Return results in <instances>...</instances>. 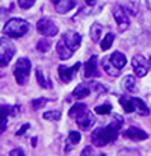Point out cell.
<instances>
[{
  "instance_id": "7",
  "label": "cell",
  "mask_w": 151,
  "mask_h": 156,
  "mask_svg": "<svg viewBox=\"0 0 151 156\" xmlns=\"http://www.w3.org/2000/svg\"><path fill=\"white\" fill-rule=\"evenodd\" d=\"M60 40L63 41V44H67L73 52H76L79 47H80V43H82V35L79 34V32H74V30H68V32H65L62 37H60Z\"/></svg>"
},
{
  "instance_id": "33",
  "label": "cell",
  "mask_w": 151,
  "mask_h": 156,
  "mask_svg": "<svg viewBox=\"0 0 151 156\" xmlns=\"http://www.w3.org/2000/svg\"><path fill=\"white\" fill-rule=\"evenodd\" d=\"M17 155H21V156H23V155H24V152H23L21 149H14V150L9 153V156H17Z\"/></svg>"
},
{
  "instance_id": "25",
  "label": "cell",
  "mask_w": 151,
  "mask_h": 156,
  "mask_svg": "<svg viewBox=\"0 0 151 156\" xmlns=\"http://www.w3.org/2000/svg\"><path fill=\"white\" fill-rule=\"evenodd\" d=\"M80 140H82L80 132L71 130V132L68 133V144H70V146H76V144H79V143H80Z\"/></svg>"
},
{
  "instance_id": "6",
  "label": "cell",
  "mask_w": 151,
  "mask_h": 156,
  "mask_svg": "<svg viewBox=\"0 0 151 156\" xmlns=\"http://www.w3.org/2000/svg\"><path fill=\"white\" fill-rule=\"evenodd\" d=\"M132 67H133L136 76H139V77H144V76L148 73V70H150L148 61H147L141 53L133 56V59H132Z\"/></svg>"
},
{
  "instance_id": "30",
  "label": "cell",
  "mask_w": 151,
  "mask_h": 156,
  "mask_svg": "<svg viewBox=\"0 0 151 156\" xmlns=\"http://www.w3.org/2000/svg\"><path fill=\"white\" fill-rule=\"evenodd\" d=\"M89 87H91V90L92 91H98V93H106V88L98 83V82H89Z\"/></svg>"
},
{
  "instance_id": "24",
  "label": "cell",
  "mask_w": 151,
  "mask_h": 156,
  "mask_svg": "<svg viewBox=\"0 0 151 156\" xmlns=\"http://www.w3.org/2000/svg\"><path fill=\"white\" fill-rule=\"evenodd\" d=\"M60 115H62L60 111H47V112H44L43 118L47 121H57V120H60Z\"/></svg>"
},
{
  "instance_id": "37",
  "label": "cell",
  "mask_w": 151,
  "mask_h": 156,
  "mask_svg": "<svg viewBox=\"0 0 151 156\" xmlns=\"http://www.w3.org/2000/svg\"><path fill=\"white\" fill-rule=\"evenodd\" d=\"M148 65H150V71H151V56H150V59H148Z\"/></svg>"
},
{
  "instance_id": "10",
  "label": "cell",
  "mask_w": 151,
  "mask_h": 156,
  "mask_svg": "<svg viewBox=\"0 0 151 156\" xmlns=\"http://www.w3.org/2000/svg\"><path fill=\"white\" fill-rule=\"evenodd\" d=\"M14 55H15V46L11 44V43H5V38H2V56H0L2 58V61H0L2 67H6L11 62Z\"/></svg>"
},
{
  "instance_id": "35",
  "label": "cell",
  "mask_w": 151,
  "mask_h": 156,
  "mask_svg": "<svg viewBox=\"0 0 151 156\" xmlns=\"http://www.w3.org/2000/svg\"><path fill=\"white\" fill-rule=\"evenodd\" d=\"M85 2H86V5H91V6H92V5H94L97 0H85Z\"/></svg>"
},
{
  "instance_id": "18",
  "label": "cell",
  "mask_w": 151,
  "mask_h": 156,
  "mask_svg": "<svg viewBox=\"0 0 151 156\" xmlns=\"http://www.w3.org/2000/svg\"><path fill=\"white\" fill-rule=\"evenodd\" d=\"M109 58H110V61H112V62L119 68V70H121V68H124V67H125V64H127V58H125L121 52H113Z\"/></svg>"
},
{
  "instance_id": "32",
  "label": "cell",
  "mask_w": 151,
  "mask_h": 156,
  "mask_svg": "<svg viewBox=\"0 0 151 156\" xmlns=\"http://www.w3.org/2000/svg\"><path fill=\"white\" fill-rule=\"evenodd\" d=\"M30 126H29V123H26V124H23L20 129H18V132H17V136H21V135H24V132L29 129Z\"/></svg>"
},
{
  "instance_id": "3",
  "label": "cell",
  "mask_w": 151,
  "mask_h": 156,
  "mask_svg": "<svg viewBox=\"0 0 151 156\" xmlns=\"http://www.w3.org/2000/svg\"><path fill=\"white\" fill-rule=\"evenodd\" d=\"M30 70H32V64L27 58H20L15 64L14 68V76L18 85H24L30 76Z\"/></svg>"
},
{
  "instance_id": "21",
  "label": "cell",
  "mask_w": 151,
  "mask_h": 156,
  "mask_svg": "<svg viewBox=\"0 0 151 156\" xmlns=\"http://www.w3.org/2000/svg\"><path fill=\"white\" fill-rule=\"evenodd\" d=\"M133 102H135V111H136L139 115H148V114H150V109H148V106L144 103L141 99H138V97H133Z\"/></svg>"
},
{
  "instance_id": "14",
  "label": "cell",
  "mask_w": 151,
  "mask_h": 156,
  "mask_svg": "<svg viewBox=\"0 0 151 156\" xmlns=\"http://www.w3.org/2000/svg\"><path fill=\"white\" fill-rule=\"evenodd\" d=\"M101 67H103V70L109 74V76H119V68L110 61V58L109 56H106V58H103L101 59Z\"/></svg>"
},
{
  "instance_id": "4",
  "label": "cell",
  "mask_w": 151,
  "mask_h": 156,
  "mask_svg": "<svg viewBox=\"0 0 151 156\" xmlns=\"http://www.w3.org/2000/svg\"><path fill=\"white\" fill-rule=\"evenodd\" d=\"M113 17H115V21L118 24V30L119 32H124L129 29L130 26V18H129V14H127V9L122 6V5H116L113 8Z\"/></svg>"
},
{
  "instance_id": "17",
  "label": "cell",
  "mask_w": 151,
  "mask_h": 156,
  "mask_svg": "<svg viewBox=\"0 0 151 156\" xmlns=\"http://www.w3.org/2000/svg\"><path fill=\"white\" fill-rule=\"evenodd\" d=\"M122 88L127 93H136L138 91V85H136V77L135 76H125L122 79Z\"/></svg>"
},
{
  "instance_id": "12",
  "label": "cell",
  "mask_w": 151,
  "mask_h": 156,
  "mask_svg": "<svg viewBox=\"0 0 151 156\" xmlns=\"http://www.w3.org/2000/svg\"><path fill=\"white\" fill-rule=\"evenodd\" d=\"M124 136L129 138V140H132V141H144V140L148 138V133L145 130L139 129V127H130V129L125 130Z\"/></svg>"
},
{
  "instance_id": "9",
  "label": "cell",
  "mask_w": 151,
  "mask_h": 156,
  "mask_svg": "<svg viewBox=\"0 0 151 156\" xmlns=\"http://www.w3.org/2000/svg\"><path fill=\"white\" fill-rule=\"evenodd\" d=\"M80 62H77V64H74L73 67H67V65H59V68H57V73H59V77H60V80L62 82H70L74 76H76V73H77V70L80 68Z\"/></svg>"
},
{
  "instance_id": "29",
  "label": "cell",
  "mask_w": 151,
  "mask_h": 156,
  "mask_svg": "<svg viewBox=\"0 0 151 156\" xmlns=\"http://www.w3.org/2000/svg\"><path fill=\"white\" fill-rule=\"evenodd\" d=\"M36 0H18V6L21 9H30L33 5H35Z\"/></svg>"
},
{
  "instance_id": "13",
  "label": "cell",
  "mask_w": 151,
  "mask_h": 156,
  "mask_svg": "<svg viewBox=\"0 0 151 156\" xmlns=\"http://www.w3.org/2000/svg\"><path fill=\"white\" fill-rule=\"evenodd\" d=\"M94 117L89 114V111H86V112H83L82 115H79L77 118H76V123H77V126L80 127V129H83V130H86V129H89L92 124H94Z\"/></svg>"
},
{
  "instance_id": "16",
  "label": "cell",
  "mask_w": 151,
  "mask_h": 156,
  "mask_svg": "<svg viewBox=\"0 0 151 156\" xmlns=\"http://www.w3.org/2000/svg\"><path fill=\"white\" fill-rule=\"evenodd\" d=\"M56 52H57V55H59L60 59H70V58L73 56V53H74L67 44H63L62 40L57 41V44H56Z\"/></svg>"
},
{
  "instance_id": "19",
  "label": "cell",
  "mask_w": 151,
  "mask_h": 156,
  "mask_svg": "<svg viewBox=\"0 0 151 156\" xmlns=\"http://www.w3.org/2000/svg\"><path fill=\"white\" fill-rule=\"evenodd\" d=\"M119 105L122 106V109L130 114L135 111V102H133V97H127V96H121L119 97Z\"/></svg>"
},
{
  "instance_id": "31",
  "label": "cell",
  "mask_w": 151,
  "mask_h": 156,
  "mask_svg": "<svg viewBox=\"0 0 151 156\" xmlns=\"http://www.w3.org/2000/svg\"><path fill=\"white\" fill-rule=\"evenodd\" d=\"M47 103V99H35V100H32V106H33V109H39V108H43L44 105Z\"/></svg>"
},
{
  "instance_id": "23",
  "label": "cell",
  "mask_w": 151,
  "mask_h": 156,
  "mask_svg": "<svg viewBox=\"0 0 151 156\" xmlns=\"http://www.w3.org/2000/svg\"><path fill=\"white\" fill-rule=\"evenodd\" d=\"M113 40H115V35H113V34H107V35H104L103 40H101V43H100L101 50H109V49L112 47Z\"/></svg>"
},
{
  "instance_id": "22",
  "label": "cell",
  "mask_w": 151,
  "mask_h": 156,
  "mask_svg": "<svg viewBox=\"0 0 151 156\" xmlns=\"http://www.w3.org/2000/svg\"><path fill=\"white\" fill-rule=\"evenodd\" d=\"M88 111V108H86V105H83V103H76L71 109H70V117H73V118H77L79 115H82L83 112H86Z\"/></svg>"
},
{
  "instance_id": "11",
  "label": "cell",
  "mask_w": 151,
  "mask_h": 156,
  "mask_svg": "<svg viewBox=\"0 0 151 156\" xmlns=\"http://www.w3.org/2000/svg\"><path fill=\"white\" fill-rule=\"evenodd\" d=\"M51 3L54 5V9L57 14H67L73 8L77 6L79 0H51Z\"/></svg>"
},
{
  "instance_id": "1",
  "label": "cell",
  "mask_w": 151,
  "mask_h": 156,
  "mask_svg": "<svg viewBox=\"0 0 151 156\" xmlns=\"http://www.w3.org/2000/svg\"><path fill=\"white\" fill-rule=\"evenodd\" d=\"M122 124H124L122 117L118 115V114H115L110 124H107L106 127H100V129H97V130L92 132V135H91L92 143L95 146H98V147L107 146L109 143H113L118 138V132L121 130Z\"/></svg>"
},
{
  "instance_id": "15",
  "label": "cell",
  "mask_w": 151,
  "mask_h": 156,
  "mask_svg": "<svg viewBox=\"0 0 151 156\" xmlns=\"http://www.w3.org/2000/svg\"><path fill=\"white\" fill-rule=\"evenodd\" d=\"M91 87H89V83H79L76 88H74V91H73V97L74 99H77V100H80V99H85V97H88L89 94H91Z\"/></svg>"
},
{
  "instance_id": "28",
  "label": "cell",
  "mask_w": 151,
  "mask_h": 156,
  "mask_svg": "<svg viewBox=\"0 0 151 156\" xmlns=\"http://www.w3.org/2000/svg\"><path fill=\"white\" fill-rule=\"evenodd\" d=\"M35 73H36V79H38V83H39L41 87H44V88H50V85H49L50 82H49V80H46V77H44L43 71H41V70L38 68V70H36Z\"/></svg>"
},
{
  "instance_id": "5",
  "label": "cell",
  "mask_w": 151,
  "mask_h": 156,
  "mask_svg": "<svg viewBox=\"0 0 151 156\" xmlns=\"http://www.w3.org/2000/svg\"><path fill=\"white\" fill-rule=\"evenodd\" d=\"M36 30H38L43 37H49V38L57 35V32H59L56 23H54L53 20H50V18H41V20H38V23H36Z\"/></svg>"
},
{
  "instance_id": "34",
  "label": "cell",
  "mask_w": 151,
  "mask_h": 156,
  "mask_svg": "<svg viewBox=\"0 0 151 156\" xmlns=\"http://www.w3.org/2000/svg\"><path fill=\"white\" fill-rule=\"evenodd\" d=\"M88 153H92V149H91V147H86V149L82 152V155H88Z\"/></svg>"
},
{
  "instance_id": "2",
  "label": "cell",
  "mask_w": 151,
  "mask_h": 156,
  "mask_svg": "<svg viewBox=\"0 0 151 156\" xmlns=\"http://www.w3.org/2000/svg\"><path fill=\"white\" fill-rule=\"evenodd\" d=\"M27 30H29V23L23 18H11L3 27L5 35L11 38H21L23 35L27 34Z\"/></svg>"
},
{
  "instance_id": "20",
  "label": "cell",
  "mask_w": 151,
  "mask_h": 156,
  "mask_svg": "<svg viewBox=\"0 0 151 156\" xmlns=\"http://www.w3.org/2000/svg\"><path fill=\"white\" fill-rule=\"evenodd\" d=\"M101 35H103V26L100 23H94L89 29V37L92 41H100Z\"/></svg>"
},
{
  "instance_id": "8",
  "label": "cell",
  "mask_w": 151,
  "mask_h": 156,
  "mask_svg": "<svg viewBox=\"0 0 151 156\" xmlns=\"http://www.w3.org/2000/svg\"><path fill=\"white\" fill-rule=\"evenodd\" d=\"M83 76L86 79H92V77H98L100 71H98V58L94 55L89 58V61L85 64V70H83Z\"/></svg>"
},
{
  "instance_id": "36",
  "label": "cell",
  "mask_w": 151,
  "mask_h": 156,
  "mask_svg": "<svg viewBox=\"0 0 151 156\" xmlns=\"http://www.w3.org/2000/svg\"><path fill=\"white\" fill-rule=\"evenodd\" d=\"M147 6H148V8L151 9V0H147Z\"/></svg>"
},
{
  "instance_id": "27",
  "label": "cell",
  "mask_w": 151,
  "mask_h": 156,
  "mask_svg": "<svg viewBox=\"0 0 151 156\" xmlns=\"http://www.w3.org/2000/svg\"><path fill=\"white\" fill-rule=\"evenodd\" d=\"M50 47H51V43L49 40H46V38H43V40L38 41V44H36V50H38V52H43V53L49 52Z\"/></svg>"
},
{
  "instance_id": "26",
  "label": "cell",
  "mask_w": 151,
  "mask_h": 156,
  "mask_svg": "<svg viewBox=\"0 0 151 156\" xmlns=\"http://www.w3.org/2000/svg\"><path fill=\"white\" fill-rule=\"evenodd\" d=\"M94 112L95 114H100V115H107L112 112V106L109 103H104V105H98L94 108Z\"/></svg>"
}]
</instances>
